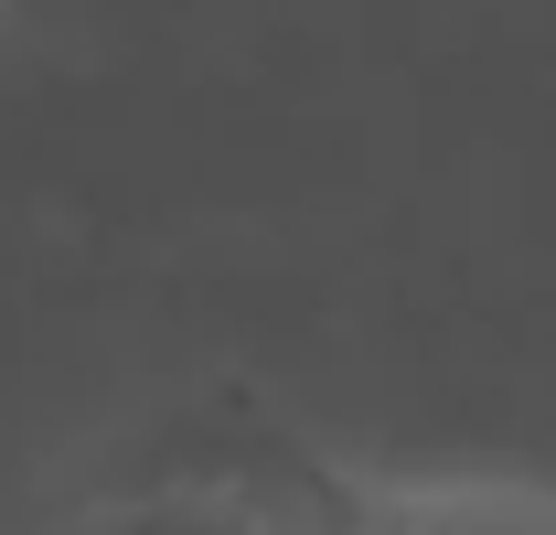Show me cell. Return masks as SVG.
<instances>
[{
    "mask_svg": "<svg viewBox=\"0 0 556 535\" xmlns=\"http://www.w3.org/2000/svg\"><path fill=\"white\" fill-rule=\"evenodd\" d=\"M65 535H343V493L311 503L268 471H182V482H139L86 503Z\"/></svg>",
    "mask_w": 556,
    "mask_h": 535,
    "instance_id": "6da1fadb",
    "label": "cell"
},
{
    "mask_svg": "<svg viewBox=\"0 0 556 535\" xmlns=\"http://www.w3.org/2000/svg\"><path fill=\"white\" fill-rule=\"evenodd\" d=\"M343 535H556V482L525 471H428V482H353Z\"/></svg>",
    "mask_w": 556,
    "mask_h": 535,
    "instance_id": "7a4b0ae2",
    "label": "cell"
}]
</instances>
